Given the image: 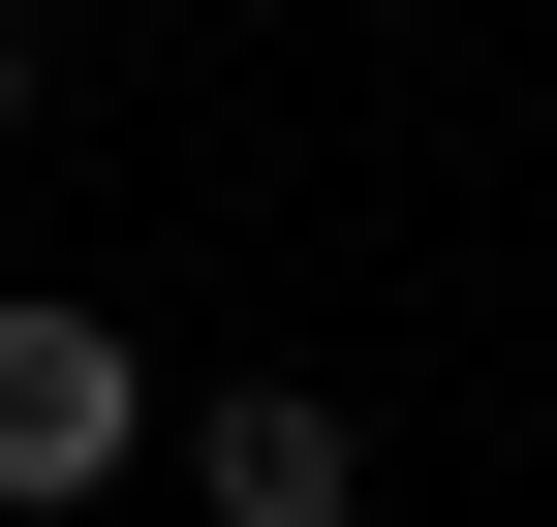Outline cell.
I'll list each match as a JSON object with an SVG mask.
<instances>
[{
    "label": "cell",
    "instance_id": "obj_1",
    "mask_svg": "<svg viewBox=\"0 0 557 527\" xmlns=\"http://www.w3.org/2000/svg\"><path fill=\"white\" fill-rule=\"evenodd\" d=\"M124 466H156V342L62 280H0V527H94Z\"/></svg>",
    "mask_w": 557,
    "mask_h": 527
},
{
    "label": "cell",
    "instance_id": "obj_2",
    "mask_svg": "<svg viewBox=\"0 0 557 527\" xmlns=\"http://www.w3.org/2000/svg\"><path fill=\"white\" fill-rule=\"evenodd\" d=\"M156 466H186V527H372V434H341L310 372H218Z\"/></svg>",
    "mask_w": 557,
    "mask_h": 527
},
{
    "label": "cell",
    "instance_id": "obj_3",
    "mask_svg": "<svg viewBox=\"0 0 557 527\" xmlns=\"http://www.w3.org/2000/svg\"><path fill=\"white\" fill-rule=\"evenodd\" d=\"M32 94H62V62H32V0H0V156H32Z\"/></svg>",
    "mask_w": 557,
    "mask_h": 527
}]
</instances>
